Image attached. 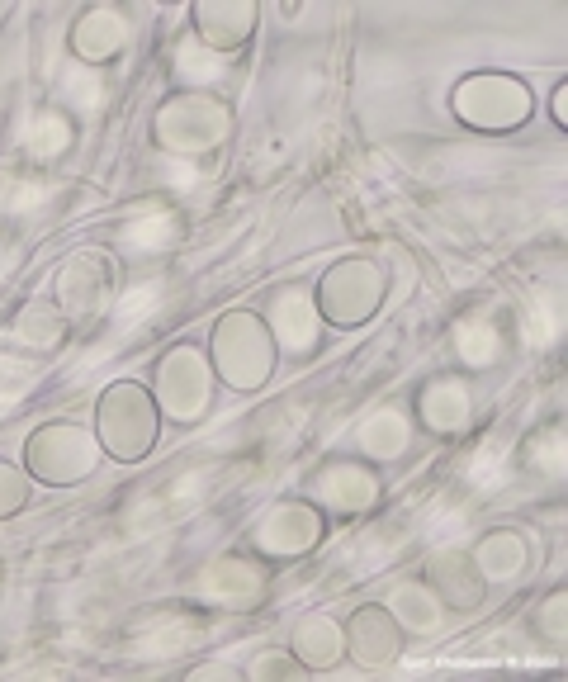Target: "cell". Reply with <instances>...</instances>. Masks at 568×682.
I'll list each match as a JSON object with an SVG mask.
<instances>
[{
	"label": "cell",
	"instance_id": "cell-1",
	"mask_svg": "<svg viewBox=\"0 0 568 682\" xmlns=\"http://www.w3.org/2000/svg\"><path fill=\"white\" fill-rule=\"evenodd\" d=\"M152 308H157V289L142 285L138 294H128L124 304H119V313H114V332H133V327H138Z\"/></svg>",
	"mask_w": 568,
	"mask_h": 682
}]
</instances>
